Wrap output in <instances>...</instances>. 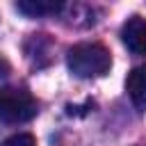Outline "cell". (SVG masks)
Listing matches in <instances>:
<instances>
[{
  "label": "cell",
  "mask_w": 146,
  "mask_h": 146,
  "mask_svg": "<svg viewBox=\"0 0 146 146\" xmlns=\"http://www.w3.org/2000/svg\"><path fill=\"white\" fill-rule=\"evenodd\" d=\"M137 146H146V144H137Z\"/></svg>",
  "instance_id": "8"
},
{
  "label": "cell",
  "mask_w": 146,
  "mask_h": 146,
  "mask_svg": "<svg viewBox=\"0 0 146 146\" xmlns=\"http://www.w3.org/2000/svg\"><path fill=\"white\" fill-rule=\"evenodd\" d=\"M9 71H11V66H9V62L0 55V78H5V75H9Z\"/></svg>",
  "instance_id": "7"
},
{
  "label": "cell",
  "mask_w": 146,
  "mask_h": 146,
  "mask_svg": "<svg viewBox=\"0 0 146 146\" xmlns=\"http://www.w3.org/2000/svg\"><path fill=\"white\" fill-rule=\"evenodd\" d=\"M0 146H36V139L30 132H18V135H11L9 139H5Z\"/></svg>",
  "instance_id": "6"
},
{
  "label": "cell",
  "mask_w": 146,
  "mask_h": 146,
  "mask_svg": "<svg viewBox=\"0 0 146 146\" xmlns=\"http://www.w3.org/2000/svg\"><path fill=\"white\" fill-rule=\"evenodd\" d=\"M125 91L130 96V103L141 114L146 110V64L135 66L125 78Z\"/></svg>",
  "instance_id": "4"
},
{
  "label": "cell",
  "mask_w": 146,
  "mask_h": 146,
  "mask_svg": "<svg viewBox=\"0 0 146 146\" xmlns=\"http://www.w3.org/2000/svg\"><path fill=\"white\" fill-rule=\"evenodd\" d=\"M16 9L30 18H41V16H55L64 9L62 2H52V0H25V2H16Z\"/></svg>",
  "instance_id": "5"
},
{
  "label": "cell",
  "mask_w": 146,
  "mask_h": 146,
  "mask_svg": "<svg viewBox=\"0 0 146 146\" xmlns=\"http://www.w3.org/2000/svg\"><path fill=\"white\" fill-rule=\"evenodd\" d=\"M66 64L68 71L78 78H100L112 68V55L103 43L84 41L68 48Z\"/></svg>",
  "instance_id": "1"
},
{
  "label": "cell",
  "mask_w": 146,
  "mask_h": 146,
  "mask_svg": "<svg viewBox=\"0 0 146 146\" xmlns=\"http://www.w3.org/2000/svg\"><path fill=\"white\" fill-rule=\"evenodd\" d=\"M39 105L34 96L21 87L0 89V121L2 123H27L36 116Z\"/></svg>",
  "instance_id": "2"
},
{
  "label": "cell",
  "mask_w": 146,
  "mask_h": 146,
  "mask_svg": "<svg viewBox=\"0 0 146 146\" xmlns=\"http://www.w3.org/2000/svg\"><path fill=\"white\" fill-rule=\"evenodd\" d=\"M123 46L135 55H146V18L130 16L121 27Z\"/></svg>",
  "instance_id": "3"
}]
</instances>
